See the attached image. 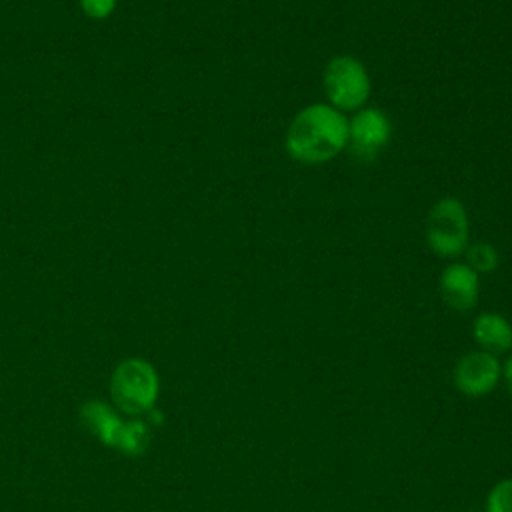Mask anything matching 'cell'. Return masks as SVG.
I'll list each match as a JSON object with an SVG mask.
<instances>
[{
    "instance_id": "10",
    "label": "cell",
    "mask_w": 512,
    "mask_h": 512,
    "mask_svg": "<svg viewBox=\"0 0 512 512\" xmlns=\"http://www.w3.org/2000/svg\"><path fill=\"white\" fill-rule=\"evenodd\" d=\"M148 442H150L148 426L144 422H128L120 426L114 446H118L126 454H140L146 450Z\"/></svg>"
},
{
    "instance_id": "3",
    "label": "cell",
    "mask_w": 512,
    "mask_h": 512,
    "mask_svg": "<svg viewBox=\"0 0 512 512\" xmlns=\"http://www.w3.org/2000/svg\"><path fill=\"white\" fill-rule=\"evenodd\" d=\"M424 230L434 254L444 258L460 254L468 244V214L464 204L456 198L438 200L426 216Z\"/></svg>"
},
{
    "instance_id": "8",
    "label": "cell",
    "mask_w": 512,
    "mask_h": 512,
    "mask_svg": "<svg viewBox=\"0 0 512 512\" xmlns=\"http://www.w3.org/2000/svg\"><path fill=\"white\" fill-rule=\"evenodd\" d=\"M472 334L478 346L492 356L512 348V326L500 314H494V312L480 314L472 324Z\"/></svg>"
},
{
    "instance_id": "4",
    "label": "cell",
    "mask_w": 512,
    "mask_h": 512,
    "mask_svg": "<svg viewBox=\"0 0 512 512\" xmlns=\"http://www.w3.org/2000/svg\"><path fill=\"white\" fill-rule=\"evenodd\" d=\"M114 402L128 414H144L152 408L158 394V376L144 360L122 362L112 376Z\"/></svg>"
},
{
    "instance_id": "13",
    "label": "cell",
    "mask_w": 512,
    "mask_h": 512,
    "mask_svg": "<svg viewBox=\"0 0 512 512\" xmlns=\"http://www.w3.org/2000/svg\"><path fill=\"white\" fill-rule=\"evenodd\" d=\"M116 0H80L82 10L90 18H106L114 10Z\"/></svg>"
},
{
    "instance_id": "6",
    "label": "cell",
    "mask_w": 512,
    "mask_h": 512,
    "mask_svg": "<svg viewBox=\"0 0 512 512\" xmlns=\"http://www.w3.org/2000/svg\"><path fill=\"white\" fill-rule=\"evenodd\" d=\"M500 362L488 352H468L454 368V384L466 396H484L500 380Z\"/></svg>"
},
{
    "instance_id": "7",
    "label": "cell",
    "mask_w": 512,
    "mask_h": 512,
    "mask_svg": "<svg viewBox=\"0 0 512 512\" xmlns=\"http://www.w3.org/2000/svg\"><path fill=\"white\" fill-rule=\"evenodd\" d=\"M440 296L456 312H466L478 302V274L468 264H450L440 274Z\"/></svg>"
},
{
    "instance_id": "12",
    "label": "cell",
    "mask_w": 512,
    "mask_h": 512,
    "mask_svg": "<svg viewBox=\"0 0 512 512\" xmlns=\"http://www.w3.org/2000/svg\"><path fill=\"white\" fill-rule=\"evenodd\" d=\"M486 512H512V478L498 482L488 498H486Z\"/></svg>"
},
{
    "instance_id": "5",
    "label": "cell",
    "mask_w": 512,
    "mask_h": 512,
    "mask_svg": "<svg viewBox=\"0 0 512 512\" xmlns=\"http://www.w3.org/2000/svg\"><path fill=\"white\" fill-rule=\"evenodd\" d=\"M392 124L390 118L378 108H362L348 122V142L352 158L358 162L374 160L390 142Z\"/></svg>"
},
{
    "instance_id": "9",
    "label": "cell",
    "mask_w": 512,
    "mask_h": 512,
    "mask_svg": "<svg viewBox=\"0 0 512 512\" xmlns=\"http://www.w3.org/2000/svg\"><path fill=\"white\" fill-rule=\"evenodd\" d=\"M82 420L86 424V428L104 444L114 446L120 426L122 422L116 418V414L110 410V406H106L104 402L92 400L86 402L82 408Z\"/></svg>"
},
{
    "instance_id": "1",
    "label": "cell",
    "mask_w": 512,
    "mask_h": 512,
    "mask_svg": "<svg viewBox=\"0 0 512 512\" xmlns=\"http://www.w3.org/2000/svg\"><path fill=\"white\" fill-rule=\"evenodd\" d=\"M348 142V120L330 104H310L288 124L284 146L300 164H322L338 156Z\"/></svg>"
},
{
    "instance_id": "14",
    "label": "cell",
    "mask_w": 512,
    "mask_h": 512,
    "mask_svg": "<svg viewBox=\"0 0 512 512\" xmlns=\"http://www.w3.org/2000/svg\"><path fill=\"white\" fill-rule=\"evenodd\" d=\"M504 380H506V386H508V390L512 392V356L506 360V364H504Z\"/></svg>"
},
{
    "instance_id": "11",
    "label": "cell",
    "mask_w": 512,
    "mask_h": 512,
    "mask_svg": "<svg viewBox=\"0 0 512 512\" xmlns=\"http://www.w3.org/2000/svg\"><path fill=\"white\" fill-rule=\"evenodd\" d=\"M498 250L488 242H474L466 246V264L476 272H492L498 266Z\"/></svg>"
},
{
    "instance_id": "2",
    "label": "cell",
    "mask_w": 512,
    "mask_h": 512,
    "mask_svg": "<svg viewBox=\"0 0 512 512\" xmlns=\"http://www.w3.org/2000/svg\"><path fill=\"white\" fill-rule=\"evenodd\" d=\"M324 92L332 108L340 112L358 110L370 98V76L366 66L354 56H334L322 76Z\"/></svg>"
}]
</instances>
